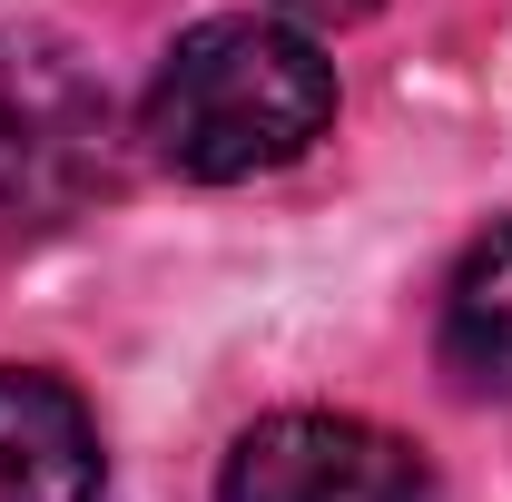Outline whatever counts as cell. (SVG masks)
I'll return each instance as SVG.
<instances>
[{"mask_svg": "<svg viewBox=\"0 0 512 502\" xmlns=\"http://www.w3.org/2000/svg\"><path fill=\"white\" fill-rule=\"evenodd\" d=\"M276 10H286L296 30H355V20H365L375 0H276Z\"/></svg>", "mask_w": 512, "mask_h": 502, "instance_id": "8992f818", "label": "cell"}, {"mask_svg": "<svg viewBox=\"0 0 512 502\" xmlns=\"http://www.w3.org/2000/svg\"><path fill=\"white\" fill-rule=\"evenodd\" d=\"M109 188V99L50 30H0V247L50 237Z\"/></svg>", "mask_w": 512, "mask_h": 502, "instance_id": "7a4b0ae2", "label": "cell"}, {"mask_svg": "<svg viewBox=\"0 0 512 502\" xmlns=\"http://www.w3.org/2000/svg\"><path fill=\"white\" fill-rule=\"evenodd\" d=\"M0 502H99V424L40 365H0Z\"/></svg>", "mask_w": 512, "mask_h": 502, "instance_id": "277c9868", "label": "cell"}, {"mask_svg": "<svg viewBox=\"0 0 512 502\" xmlns=\"http://www.w3.org/2000/svg\"><path fill=\"white\" fill-rule=\"evenodd\" d=\"M444 375L463 394H512V217H493L444 286Z\"/></svg>", "mask_w": 512, "mask_h": 502, "instance_id": "5b68a950", "label": "cell"}, {"mask_svg": "<svg viewBox=\"0 0 512 502\" xmlns=\"http://www.w3.org/2000/svg\"><path fill=\"white\" fill-rule=\"evenodd\" d=\"M217 502H424V453L355 414H266L237 434Z\"/></svg>", "mask_w": 512, "mask_h": 502, "instance_id": "3957f363", "label": "cell"}, {"mask_svg": "<svg viewBox=\"0 0 512 502\" xmlns=\"http://www.w3.org/2000/svg\"><path fill=\"white\" fill-rule=\"evenodd\" d=\"M325 128H335V60L296 20H256V10L197 20L148 79V148L197 188L286 168Z\"/></svg>", "mask_w": 512, "mask_h": 502, "instance_id": "6da1fadb", "label": "cell"}]
</instances>
